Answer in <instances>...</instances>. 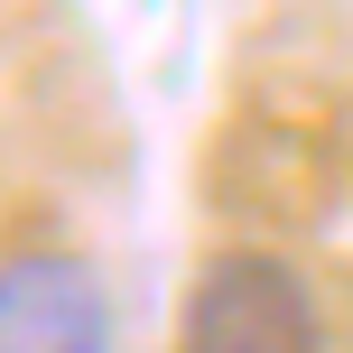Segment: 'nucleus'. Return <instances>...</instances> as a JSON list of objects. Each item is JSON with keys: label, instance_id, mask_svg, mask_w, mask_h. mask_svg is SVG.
I'll return each mask as SVG.
<instances>
[{"label": "nucleus", "instance_id": "obj_1", "mask_svg": "<svg viewBox=\"0 0 353 353\" xmlns=\"http://www.w3.org/2000/svg\"><path fill=\"white\" fill-rule=\"evenodd\" d=\"M176 353H325V307L298 261L242 242V251H214L186 279Z\"/></svg>", "mask_w": 353, "mask_h": 353}, {"label": "nucleus", "instance_id": "obj_2", "mask_svg": "<svg viewBox=\"0 0 353 353\" xmlns=\"http://www.w3.org/2000/svg\"><path fill=\"white\" fill-rule=\"evenodd\" d=\"M121 316L93 261L74 251H19L0 261V353H112Z\"/></svg>", "mask_w": 353, "mask_h": 353}]
</instances>
